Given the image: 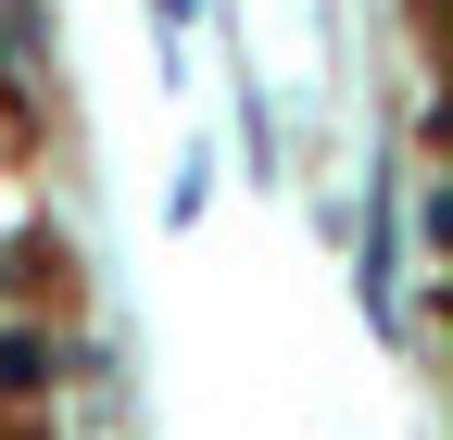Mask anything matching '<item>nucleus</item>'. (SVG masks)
Returning <instances> with one entry per match:
<instances>
[{"instance_id":"nucleus-1","label":"nucleus","mask_w":453,"mask_h":440,"mask_svg":"<svg viewBox=\"0 0 453 440\" xmlns=\"http://www.w3.org/2000/svg\"><path fill=\"white\" fill-rule=\"evenodd\" d=\"M38 365H50L38 340H0V391H38Z\"/></svg>"},{"instance_id":"nucleus-2","label":"nucleus","mask_w":453,"mask_h":440,"mask_svg":"<svg viewBox=\"0 0 453 440\" xmlns=\"http://www.w3.org/2000/svg\"><path fill=\"white\" fill-rule=\"evenodd\" d=\"M13 440H50V428H13Z\"/></svg>"}]
</instances>
